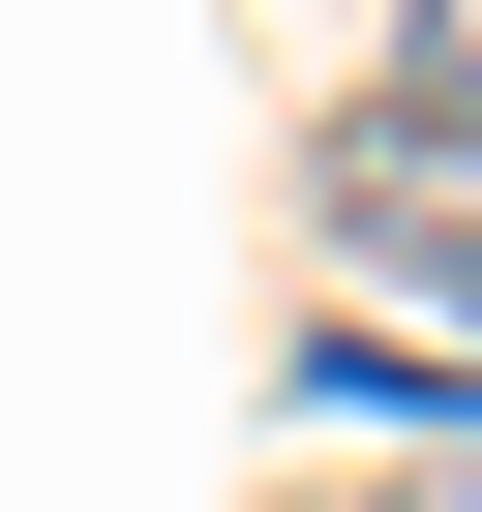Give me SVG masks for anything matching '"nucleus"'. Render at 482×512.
I'll return each instance as SVG.
<instances>
[{"label":"nucleus","instance_id":"obj_1","mask_svg":"<svg viewBox=\"0 0 482 512\" xmlns=\"http://www.w3.org/2000/svg\"><path fill=\"white\" fill-rule=\"evenodd\" d=\"M362 241H392L422 302H482V181H452V151H362Z\"/></svg>","mask_w":482,"mask_h":512},{"label":"nucleus","instance_id":"obj_2","mask_svg":"<svg viewBox=\"0 0 482 512\" xmlns=\"http://www.w3.org/2000/svg\"><path fill=\"white\" fill-rule=\"evenodd\" d=\"M392 121H422V151H482V0H422V31H392Z\"/></svg>","mask_w":482,"mask_h":512},{"label":"nucleus","instance_id":"obj_3","mask_svg":"<svg viewBox=\"0 0 482 512\" xmlns=\"http://www.w3.org/2000/svg\"><path fill=\"white\" fill-rule=\"evenodd\" d=\"M422 512H482V452H452V482H422Z\"/></svg>","mask_w":482,"mask_h":512}]
</instances>
